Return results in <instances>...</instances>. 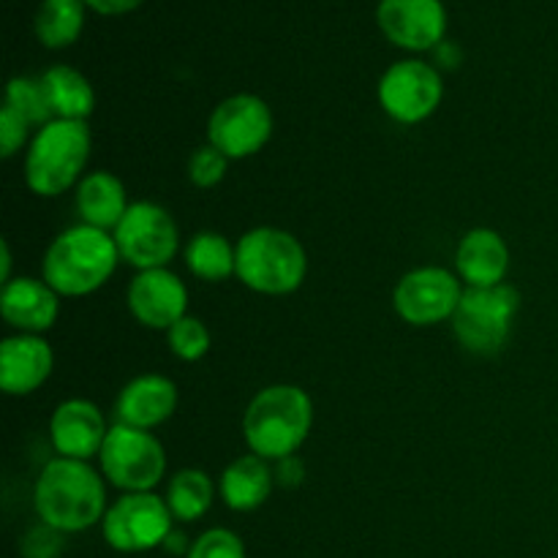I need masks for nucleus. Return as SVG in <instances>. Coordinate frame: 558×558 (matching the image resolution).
<instances>
[{
	"instance_id": "20e7f679",
	"label": "nucleus",
	"mask_w": 558,
	"mask_h": 558,
	"mask_svg": "<svg viewBox=\"0 0 558 558\" xmlns=\"http://www.w3.org/2000/svg\"><path fill=\"white\" fill-rule=\"evenodd\" d=\"M85 120H52L33 136L25 158L27 189L38 196H60L80 180L90 158Z\"/></svg>"
},
{
	"instance_id": "b1692460",
	"label": "nucleus",
	"mask_w": 558,
	"mask_h": 558,
	"mask_svg": "<svg viewBox=\"0 0 558 558\" xmlns=\"http://www.w3.org/2000/svg\"><path fill=\"white\" fill-rule=\"evenodd\" d=\"M85 27V0H41L36 14V36L44 47L63 49L80 38Z\"/></svg>"
},
{
	"instance_id": "f8f14e48",
	"label": "nucleus",
	"mask_w": 558,
	"mask_h": 558,
	"mask_svg": "<svg viewBox=\"0 0 558 558\" xmlns=\"http://www.w3.org/2000/svg\"><path fill=\"white\" fill-rule=\"evenodd\" d=\"M463 298L461 281L447 267H417L398 281L392 305L409 325L430 327L456 316Z\"/></svg>"
},
{
	"instance_id": "a878e982",
	"label": "nucleus",
	"mask_w": 558,
	"mask_h": 558,
	"mask_svg": "<svg viewBox=\"0 0 558 558\" xmlns=\"http://www.w3.org/2000/svg\"><path fill=\"white\" fill-rule=\"evenodd\" d=\"M5 107L14 109L27 125H38V129H44L47 123H52V112H49L41 80L14 76V80L9 82V87H5Z\"/></svg>"
},
{
	"instance_id": "7ed1b4c3",
	"label": "nucleus",
	"mask_w": 558,
	"mask_h": 558,
	"mask_svg": "<svg viewBox=\"0 0 558 558\" xmlns=\"http://www.w3.org/2000/svg\"><path fill=\"white\" fill-rule=\"evenodd\" d=\"M118 245L104 229L71 227L52 240L44 254V281L65 298H85L101 289L118 270Z\"/></svg>"
},
{
	"instance_id": "2eb2a0df",
	"label": "nucleus",
	"mask_w": 558,
	"mask_h": 558,
	"mask_svg": "<svg viewBox=\"0 0 558 558\" xmlns=\"http://www.w3.org/2000/svg\"><path fill=\"white\" fill-rule=\"evenodd\" d=\"M107 434V420H104L101 409L85 398L63 401L49 420V436H52V447L60 458L87 461V458L98 456Z\"/></svg>"
},
{
	"instance_id": "39448f33",
	"label": "nucleus",
	"mask_w": 558,
	"mask_h": 558,
	"mask_svg": "<svg viewBox=\"0 0 558 558\" xmlns=\"http://www.w3.org/2000/svg\"><path fill=\"white\" fill-rule=\"evenodd\" d=\"M308 256L287 229L256 227L238 243V278L259 294H292L303 287Z\"/></svg>"
},
{
	"instance_id": "bb28decb",
	"label": "nucleus",
	"mask_w": 558,
	"mask_h": 558,
	"mask_svg": "<svg viewBox=\"0 0 558 558\" xmlns=\"http://www.w3.org/2000/svg\"><path fill=\"white\" fill-rule=\"evenodd\" d=\"M167 341L174 357L185 360V363H196L210 352V330L196 316H183L178 325L169 327Z\"/></svg>"
},
{
	"instance_id": "c756f323",
	"label": "nucleus",
	"mask_w": 558,
	"mask_h": 558,
	"mask_svg": "<svg viewBox=\"0 0 558 558\" xmlns=\"http://www.w3.org/2000/svg\"><path fill=\"white\" fill-rule=\"evenodd\" d=\"M20 550L25 558H60V554H63V532L47 526V523H38V526L27 529Z\"/></svg>"
},
{
	"instance_id": "6e6552de",
	"label": "nucleus",
	"mask_w": 558,
	"mask_h": 558,
	"mask_svg": "<svg viewBox=\"0 0 558 558\" xmlns=\"http://www.w3.org/2000/svg\"><path fill=\"white\" fill-rule=\"evenodd\" d=\"M120 259L136 270H156L174 259L180 232L169 210L156 202H134L112 232Z\"/></svg>"
},
{
	"instance_id": "cd10ccee",
	"label": "nucleus",
	"mask_w": 558,
	"mask_h": 558,
	"mask_svg": "<svg viewBox=\"0 0 558 558\" xmlns=\"http://www.w3.org/2000/svg\"><path fill=\"white\" fill-rule=\"evenodd\" d=\"M229 167V158L223 156L218 147H213L210 142L202 147H196L189 158V178L191 183L199 185V189H213L223 180Z\"/></svg>"
},
{
	"instance_id": "9d476101",
	"label": "nucleus",
	"mask_w": 558,
	"mask_h": 558,
	"mask_svg": "<svg viewBox=\"0 0 558 558\" xmlns=\"http://www.w3.org/2000/svg\"><path fill=\"white\" fill-rule=\"evenodd\" d=\"M272 136V112L259 96L238 93L213 109L207 120V140L227 158H248L259 153Z\"/></svg>"
},
{
	"instance_id": "ddd939ff",
	"label": "nucleus",
	"mask_w": 558,
	"mask_h": 558,
	"mask_svg": "<svg viewBox=\"0 0 558 558\" xmlns=\"http://www.w3.org/2000/svg\"><path fill=\"white\" fill-rule=\"evenodd\" d=\"M376 16L381 33L412 52L436 49L445 41L447 11L441 0H381Z\"/></svg>"
},
{
	"instance_id": "4be33fe9",
	"label": "nucleus",
	"mask_w": 558,
	"mask_h": 558,
	"mask_svg": "<svg viewBox=\"0 0 558 558\" xmlns=\"http://www.w3.org/2000/svg\"><path fill=\"white\" fill-rule=\"evenodd\" d=\"M52 120H87L96 107V93L85 74L71 65H52L41 76Z\"/></svg>"
},
{
	"instance_id": "5701e85b",
	"label": "nucleus",
	"mask_w": 558,
	"mask_h": 558,
	"mask_svg": "<svg viewBox=\"0 0 558 558\" xmlns=\"http://www.w3.org/2000/svg\"><path fill=\"white\" fill-rule=\"evenodd\" d=\"M185 265L202 281H227L238 276V245L218 232H199L185 245Z\"/></svg>"
},
{
	"instance_id": "f704fd0d",
	"label": "nucleus",
	"mask_w": 558,
	"mask_h": 558,
	"mask_svg": "<svg viewBox=\"0 0 558 558\" xmlns=\"http://www.w3.org/2000/svg\"><path fill=\"white\" fill-rule=\"evenodd\" d=\"M0 262H3V267H0V278H3V287L11 281V245L9 240H3L0 243Z\"/></svg>"
},
{
	"instance_id": "9b49d317",
	"label": "nucleus",
	"mask_w": 558,
	"mask_h": 558,
	"mask_svg": "<svg viewBox=\"0 0 558 558\" xmlns=\"http://www.w3.org/2000/svg\"><path fill=\"white\" fill-rule=\"evenodd\" d=\"M445 85L441 74L423 60H401L390 65L379 82V104L392 120L414 125L439 109Z\"/></svg>"
},
{
	"instance_id": "aec40b11",
	"label": "nucleus",
	"mask_w": 558,
	"mask_h": 558,
	"mask_svg": "<svg viewBox=\"0 0 558 558\" xmlns=\"http://www.w3.org/2000/svg\"><path fill=\"white\" fill-rule=\"evenodd\" d=\"M129 196L125 185L112 172H93L80 180L76 189V213L82 223L109 232L118 229L123 216L129 213Z\"/></svg>"
},
{
	"instance_id": "0eeeda50",
	"label": "nucleus",
	"mask_w": 558,
	"mask_h": 558,
	"mask_svg": "<svg viewBox=\"0 0 558 558\" xmlns=\"http://www.w3.org/2000/svg\"><path fill=\"white\" fill-rule=\"evenodd\" d=\"M98 461H101L104 480L125 494H147L161 483L167 472V452L161 441L150 430L120 423L109 428Z\"/></svg>"
},
{
	"instance_id": "dca6fc26",
	"label": "nucleus",
	"mask_w": 558,
	"mask_h": 558,
	"mask_svg": "<svg viewBox=\"0 0 558 558\" xmlns=\"http://www.w3.org/2000/svg\"><path fill=\"white\" fill-rule=\"evenodd\" d=\"M54 368L52 347L41 336L20 332L0 347V387L5 396H31Z\"/></svg>"
},
{
	"instance_id": "7c9ffc66",
	"label": "nucleus",
	"mask_w": 558,
	"mask_h": 558,
	"mask_svg": "<svg viewBox=\"0 0 558 558\" xmlns=\"http://www.w3.org/2000/svg\"><path fill=\"white\" fill-rule=\"evenodd\" d=\"M27 129H31V125H27L14 109L3 107V112H0V153H3V158H11L22 145H25Z\"/></svg>"
},
{
	"instance_id": "f03ea898",
	"label": "nucleus",
	"mask_w": 558,
	"mask_h": 558,
	"mask_svg": "<svg viewBox=\"0 0 558 558\" xmlns=\"http://www.w3.org/2000/svg\"><path fill=\"white\" fill-rule=\"evenodd\" d=\"M314 425V403L298 385H272L256 392L243 417V434L251 452L265 461L294 456Z\"/></svg>"
},
{
	"instance_id": "2f4dec72",
	"label": "nucleus",
	"mask_w": 558,
	"mask_h": 558,
	"mask_svg": "<svg viewBox=\"0 0 558 558\" xmlns=\"http://www.w3.org/2000/svg\"><path fill=\"white\" fill-rule=\"evenodd\" d=\"M272 474H276V483L281 485V488H298L305 477L303 461H300L298 456L283 458V461H278V469Z\"/></svg>"
},
{
	"instance_id": "a211bd4d",
	"label": "nucleus",
	"mask_w": 558,
	"mask_h": 558,
	"mask_svg": "<svg viewBox=\"0 0 558 558\" xmlns=\"http://www.w3.org/2000/svg\"><path fill=\"white\" fill-rule=\"evenodd\" d=\"M0 314H3L5 325H11L14 330L38 336L58 322V292L47 281L11 278L0 294Z\"/></svg>"
},
{
	"instance_id": "f3484780",
	"label": "nucleus",
	"mask_w": 558,
	"mask_h": 558,
	"mask_svg": "<svg viewBox=\"0 0 558 558\" xmlns=\"http://www.w3.org/2000/svg\"><path fill=\"white\" fill-rule=\"evenodd\" d=\"M178 409V385L161 374H145L131 379L120 390L114 414L120 425L150 430L167 423Z\"/></svg>"
},
{
	"instance_id": "72a5a7b5",
	"label": "nucleus",
	"mask_w": 558,
	"mask_h": 558,
	"mask_svg": "<svg viewBox=\"0 0 558 558\" xmlns=\"http://www.w3.org/2000/svg\"><path fill=\"white\" fill-rule=\"evenodd\" d=\"M163 548H167L169 554H185V556H189L191 545H189V539H185L183 532H174V529H172V534H169V537H167Z\"/></svg>"
},
{
	"instance_id": "6ab92c4d",
	"label": "nucleus",
	"mask_w": 558,
	"mask_h": 558,
	"mask_svg": "<svg viewBox=\"0 0 558 558\" xmlns=\"http://www.w3.org/2000/svg\"><path fill=\"white\" fill-rule=\"evenodd\" d=\"M456 265L458 276L472 289L499 287L510 270V248L499 232L477 227L463 234L461 243H458Z\"/></svg>"
},
{
	"instance_id": "1a4fd4ad",
	"label": "nucleus",
	"mask_w": 558,
	"mask_h": 558,
	"mask_svg": "<svg viewBox=\"0 0 558 558\" xmlns=\"http://www.w3.org/2000/svg\"><path fill=\"white\" fill-rule=\"evenodd\" d=\"M172 510L156 494H125L104 515L101 529L109 548L120 554H145L167 543L172 534Z\"/></svg>"
},
{
	"instance_id": "393cba45",
	"label": "nucleus",
	"mask_w": 558,
	"mask_h": 558,
	"mask_svg": "<svg viewBox=\"0 0 558 558\" xmlns=\"http://www.w3.org/2000/svg\"><path fill=\"white\" fill-rule=\"evenodd\" d=\"M216 499V485H213L210 474L202 469H183L172 477L167 490V505L172 510L174 521L194 523L213 507Z\"/></svg>"
},
{
	"instance_id": "c85d7f7f",
	"label": "nucleus",
	"mask_w": 558,
	"mask_h": 558,
	"mask_svg": "<svg viewBox=\"0 0 558 558\" xmlns=\"http://www.w3.org/2000/svg\"><path fill=\"white\" fill-rule=\"evenodd\" d=\"M185 558H245V545L229 529H210L196 537V543H191Z\"/></svg>"
},
{
	"instance_id": "412c9836",
	"label": "nucleus",
	"mask_w": 558,
	"mask_h": 558,
	"mask_svg": "<svg viewBox=\"0 0 558 558\" xmlns=\"http://www.w3.org/2000/svg\"><path fill=\"white\" fill-rule=\"evenodd\" d=\"M276 485V474L265 458L243 456L221 474V499L229 510L251 512L265 505Z\"/></svg>"
},
{
	"instance_id": "4468645a",
	"label": "nucleus",
	"mask_w": 558,
	"mask_h": 558,
	"mask_svg": "<svg viewBox=\"0 0 558 558\" xmlns=\"http://www.w3.org/2000/svg\"><path fill=\"white\" fill-rule=\"evenodd\" d=\"M189 308V289L167 267L142 270L129 287V311L150 330H169Z\"/></svg>"
},
{
	"instance_id": "f257e3e1",
	"label": "nucleus",
	"mask_w": 558,
	"mask_h": 558,
	"mask_svg": "<svg viewBox=\"0 0 558 558\" xmlns=\"http://www.w3.org/2000/svg\"><path fill=\"white\" fill-rule=\"evenodd\" d=\"M33 507L58 532H85L107 515V485L87 461L52 458L33 485Z\"/></svg>"
},
{
	"instance_id": "473e14b6",
	"label": "nucleus",
	"mask_w": 558,
	"mask_h": 558,
	"mask_svg": "<svg viewBox=\"0 0 558 558\" xmlns=\"http://www.w3.org/2000/svg\"><path fill=\"white\" fill-rule=\"evenodd\" d=\"M145 3V0H85V5H90L93 11H98V14H129V11L140 9V5Z\"/></svg>"
},
{
	"instance_id": "423d86ee",
	"label": "nucleus",
	"mask_w": 558,
	"mask_h": 558,
	"mask_svg": "<svg viewBox=\"0 0 558 558\" xmlns=\"http://www.w3.org/2000/svg\"><path fill=\"white\" fill-rule=\"evenodd\" d=\"M518 311H521V292L510 283L485 289L469 287L452 316V332L466 352L490 357L510 341Z\"/></svg>"
}]
</instances>
